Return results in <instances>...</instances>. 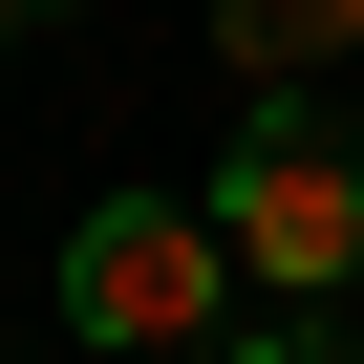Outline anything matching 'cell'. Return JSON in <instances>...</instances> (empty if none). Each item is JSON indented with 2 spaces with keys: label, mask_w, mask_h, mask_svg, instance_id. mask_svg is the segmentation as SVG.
<instances>
[{
  "label": "cell",
  "mask_w": 364,
  "mask_h": 364,
  "mask_svg": "<svg viewBox=\"0 0 364 364\" xmlns=\"http://www.w3.org/2000/svg\"><path fill=\"white\" fill-rule=\"evenodd\" d=\"M215 236H236V279H279V300H343V279H364V129H343L321 86H257V129L215 150Z\"/></svg>",
  "instance_id": "1"
},
{
  "label": "cell",
  "mask_w": 364,
  "mask_h": 364,
  "mask_svg": "<svg viewBox=\"0 0 364 364\" xmlns=\"http://www.w3.org/2000/svg\"><path fill=\"white\" fill-rule=\"evenodd\" d=\"M215 279H236V236H215L193 193H107V215L65 236V343L171 364V343H215Z\"/></svg>",
  "instance_id": "2"
},
{
  "label": "cell",
  "mask_w": 364,
  "mask_h": 364,
  "mask_svg": "<svg viewBox=\"0 0 364 364\" xmlns=\"http://www.w3.org/2000/svg\"><path fill=\"white\" fill-rule=\"evenodd\" d=\"M343 43H364V0H215V65L236 86H321Z\"/></svg>",
  "instance_id": "3"
},
{
  "label": "cell",
  "mask_w": 364,
  "mask_h": 364,
  "mask_svg": "<svg viewBox=\"0 0 364 364\" xmlns=\"http://www.w3.org/2000/svg\"><path fill=\"white\" fill-rule=\"evenodd\" d=\"M236 364H364V343H343V321H257Z\"/></svg>",
  "instance_id": "4"
},
{
  "label": "cell",
  "mask_w": 364,
  "mask_h": 364,
  "mask_svg": "<svg viewBox=\"0 0 364 364\" xmlns=\"http://www.w3.org/2000/svg\"><path fill=\"white\" fill-rule=\"evenodd\" d=\"M22 22H43V0H0V43H22Z\"/></svg>",
  "instance_id": "5"
}]
</instances>
